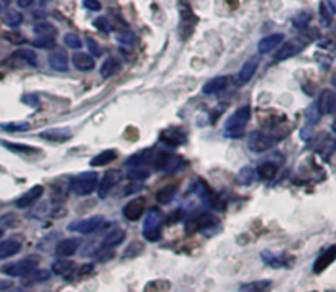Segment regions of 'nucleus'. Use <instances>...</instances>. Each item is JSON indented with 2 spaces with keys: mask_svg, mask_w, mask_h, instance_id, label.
Wrapping results in <instances>:
<instances>
[{
  "mask_svg": "<svg viewBox=\"0 0 336 292\" xmlns=\"http://www.w3.org/2000/svg\"><path fill=\"white\" fill-rule=\"evenodd\" d=\"M251 118V107L249 105H241L240 109L235 110V114L225 123V136L228 138H241L245 135V128Z\"/></svg>",
  "mask_w": 336,
  "mask_h": 292,
  "instance_id": "nucleus-1",
  "label": "nucleus"
},
{
  "mask_svg": "<svg viewBox=\"0 0 336 292\" xmlns=\"http://www.w3.org/2000/svg\"><path fill=\"white\" fill-rule=\"evenodd\" d=\"M39 264V260L36 256H26L20 261H13V263H7L0 268V273L10 277H26L31 274L33 271H36Z\"/></svg>",
  "mask_w": 336,
  "mask_h": 292,
  "instance_id": "nucleus-2",
  "label": "nucleus"
},
{
  "mask_svg": "<svg viewBox=\"0 0 336 292\" xmlns=\"http://www.w3.org/2000/svg\"><path fill=\"white\" fill-rule=\"evenodd\" d=\"M98 182V174L95 171H85L77 174L71 181V192H74L76 196H90L94 189L97 187Z\"/></svg>",
  "mask_w": 336,
  "mask_h": 292,
  "instance_id": "nucleus-3",
  "label": "nucleus"
},
{
  "mask_svg": "<svg viewBox=\"0 0 336 292\" xmlns=\"http://www.w3.org/2000/svg\"><path fill=\"white\" fill-rule=\"evenodd\" d=\"M164 215L159 209H151L148 212L146 218L143 222V236L148 241H157L161 238V225H162Z\"/></svg>",
  "mask_w": 336,
  "mask_h": 292,
  "instance_id": "nucleus-4",
  "label": "nucleus"
},
{
  "mask_svg": "<svg viewBox=\"0 0 336 292\" xmlns=\"http://www.w3.org/2000/svg\"><path fill=\"white\" fill-rule=\"evenodd\" d=\"M103 225H105V217L94 215L89 218H82V220L71 222L68 225V230L76 231V233H81V235H90L94 233V231H97L98 228H102Z\"/></svg>",
  "mask_w": 336,
  "mask_h": 292,
  "instance_id": "nucleus-5",
  "label": "nucleus"
},
{
  "mask_svg": "<svg viewBox=\"0 0 336 292\" xmlns=\"http://www.w3.org/2000/svg\"><path fill=\"white\" fill-rule=\"evenodd\" d=\"M275 141H277V138L266 133V131H254V133H251V136H249L248 146L249 150L254 153H262V151L271 150L275 144Z\"/></svg>",
  "mask_w": 336,
  "mask_h": 292,
  "instance_id": "nucleus-6",
  "label": "nucleus"
},
{
  "mask_svg": "<svg viewBox=\"0 0 336 292\" xmlns=\"http://www.w3.org/2000/svg\"><path fill=\"white\" fill-rule=\"evenodd\" d=\"M44 192V187L41 184L38 185H33V187H30L26 192H23L22 196H20L17 201H15V207L17 209H28V207H33L39 199H41Z\"/></svg>",
  "mask_w": 336,
  "mask_h": 292,
  "instance_id": "nucleus-7",
  "label": "nucleus"
},
{
  "mask_svg": "<svg viewBox=\"0 0 336 292\" xmlns=\"http://www.w3.org/2000/svg\"><path fill=\"white\" fill-rule=\"evenodd\" d=\"M120 179H122L120 171L118 169H108L100 179V185H98V197L100 199L107 197L110 194V190L114 189L118 182H120Z\"/></svg>",
  "mask_w": 336,
  "mask_h": 292,
  "instance_id": "nucleus-8",
  "label": "nucleus"
},
{
  "mask_svg": "<svg viewBox=\"0 0 336 292\" xmlns=\"http://www.w3.org/2000/svg\"><path fill=\"white\" fill-rule=\"evenodd\" d=\"M233 79L230 76H216V77H212L210 81H207L203 84V89L202 92L207 95H213V94H218V92H223L230 87V84H232Z\"/></svg>",
  "mask_w": 336,
  "mask_h": 292,
  "instance_id": "nucleus-9",
  "label": "nucleus"
},
{
  "mask_svg": "<svg viewBox=\"0 0 336 292\" xmlns=\"http://www.w3.org/2000/svg\"><path fill=\"white\" fill-rule=\"evenodd\" d=\"M144 199L143 197H138V199H133V201H130L127 205L123 207V217L127 218L130 222H136L140 220L143 212H144Z\"/></svg>",
  "mask_w": 336,
  "mask_h": 292,
  "instance_id": "nucleus-10",
  "label": "nucleus"
},
{
  "mask_svg": "<svg viewBox=\"0 0 336 292\" xmlns=\"http://www.w3.org/2000/svg\"><path fill=\"white\" fill-rule=\"evenodd\" d=\"M317 107L321 115H330L336 110V94L330 89H325L317 101Z\"/></svg>",
  "mask_w": 336,
  "mask_h": 292,
  "instance_id": "nucleus-11",
  "label": "nucleus"
},
{
  "mask_svg": "<svg viewBox=\"0 0 336 292\" xmlns=\"http://www.w3.org/2000/svg\"><path fill=\"white\" fill-rule=\"evenodd\" d=\"M39 136L46 141H52V143H66L72 138V131L69 128H48L39 133Z\"/></svg>",
  "mask_w": 336,
  "mask_h": 292,
  "instance_id": "nucleus-12",
  "label": "nucleus"
},
{
  "mask_svg": "<svg viewBox=\"0 0 336 292\" xmlns=\"http://www.w3.org/2000/svg\"><path fill=\"white\" fill-rule=\"evenodd\" d=\"M161 141L167 143L169 146H181L187 141V133L182 128L171 127L161 133Z\"/></svg>",
  "mask_w": 336,
  "mask_h": 292,
  "instance_id": "nucleus-13",
  "label": "nucleus"
},
{
  "mask_svg": "<svg viewBox=\"0 0 336 292\" xmlns=\"http://www.w3.org/2000/svg\"><path fill=\"white\" fill-rule=\"evenodd\" d=\"M282 43H284V35H282V33H272V35L264 36L258 43V51L261 55H269V53H272L275 48H279Z\"/></svg>",
  "mask_w": 336,
  "mask_h": 292,
  "instance_id": "nucleus-14",
  "label": "nucleus"
},
{
  "mask_svg": "<svg viewBox=\"0 0 336 292\" xmlns=\"http://www.w3.org/2000/svg\"><path fill=\"white\" fill-rule=\"evenodd\" d=\"M81 248V240L79 238H64V240L56 243V255L59 258H68L76 255V251Z\"/></svg>",
  "mask_w": 336,
  "mask_h": 292,
  "instance_id": "nucleus-15",
  "label": "nucleus"
},
{
  "mask_svg": "<svg viewBox=\"0 0 336 292\" xmlns=\"http://www.w3.org/2000/svg\"><path fill=\"white\" fill-rule=\"evenodd\" d=\"M153 159H154V150L146 148L143 151L135 153L133 156H130L127 159V166H130V168H144V166L149 164Z\"/></svg>",
  "mask_w": 336,
  "mask_h": 292,
  "instance_id": "nucleus-16",
  "label": "nucleus"
},
{
  "mask_svg": "<svg viewBox=\"0 0 336 292\" xmlns=\"http://www.w3.org/2000/svg\"><path fill=\"white\" fill-rule=\"evenodd\" d=\"M179 158L167 155V153H159L154 158V168L157 171H174L179 168Z\"/></svg>",
  "mask_w": 336,
  "mask_h": 292,
  "instance_id": "nucleus-17",
  "label": "nucleus"
},
{
  "mask_svg": "<svg viewBox=\"0 0 336 292\" xmlns=\"http://www.w3.org/2000/svg\"><path fill=\"white\" fill-rule=\"evenodd\" d=\"M48 63H49L51 68L54 71H58V72H66L69 69V58H68V55H66L64 50L52 51L49 55V58H48Z\"/></svg>",
  "mask_w": 336,
  "mask_h": 292,
  "instance_id": "nucleus-18",
  "label": "nucleus"
},
{
  "mask_svg": "<svg viewBox=\"0 0 336 292\" xmlns=\"http://www.w3.org/2000/svg\"><path fill=\"white\" fill-rule=\"evenodd\" d=\"M336 260V245H333L331 248H328L325 253H321L317 261L313 263V273H323V271L330 266V264Z\"/></svg>",
  "mask_w": 336,
  "mask_h": 292,
  "instance_id": "nucleus-19",
  "label": "nucleus"
},
{
  "mask_svg": "<svg viewBox=\"0 0 336 292\" xmlns=\"http://www.w3.org/2000/svg\"><path fill=\"white\" fill-rule=\"evenodd\" d=\"M302 48H304V44L299 43V41H287V43L282 46V48H279V51L274 55V61H277V63L286 61V59H289V58H292V56L297 55V53H299Z\"/></svg>",
  "mask_w": 336,
  "mask_h": 292,
  "instance_id": "nucleus-20",
  "label": "nucleus"
},
{
  "mask_svg": "<svg viewBox=\"0 0 336 292\" xmlns=\"http://www.w3.org/2000/svg\"><path fill=\"white\" fill-rule=\"evenodd\" d=\"M258 66H259V61L256 58L248 59V61L241 66V69L238 72V82L246 84V82L251 81L253 76L256 74V71H258Z\"/></svg>",
  "mask_w": 336,
  "mask_h": 292,
  "instance_id": "nucleus-21",
  "label": "nucleus"
},
{
  "mask_svg": "<svg viewBox=\"0 0 336 292\" xmlns=\"http://www.w3.org/2000/svg\"><path fill=\"white\" fill-rule=\"evenodd\" d=\"M125 240V231L122 228H115L107 233V236L102 240V245H100V251H105V250H111L118 247L122 241Z\"/></svg>",
  "mask_w": 336,
  "mask_h": 292,
  "instance_id": "nucleus-22",
  "label": "nucleus"
},
{
  "mask_svg": "<svg viewBox=\"0 0 336 292\" xmlns=\"http://www.w3.org/2000/svg\"><path fill=\"white\" fill-rule=\"evenodd\" d=\"M72 64H74V68L79 69V71H92L95 66V61L94 58H92L90 55H87V53H79L76 51L74 55H72Z\"/></svg>",
  "mask_w": 336,
  "mask_h": 292,
  "instance_id": "nucleus-23",
  "label": "nucleus"
},
{
  "mask_svg": "<svg viewBox=\"0 0 336 292\" xmlns=\"http://www.w3.org/2000/svg\"><path fill=\"white\" fill-rule=\"evenodd\" d=\"M261 260H262V263L271 268H282L287 264V256L284 253H272V251H269V250L262 251Z\"/></svg>",
  "mask_w": 336,
  "mask_h": 292,
  "instance_id": "nucleus-24",
  "label": "nucleus"
},
{
  "mask_svg": "<svg viewBox=\"0 0 336 292\" xmlns=\"http://www.w3.org/2000/svg\"><path fill=\"white\" fill-rule=\"evenodd\" d=\"M120 71H122V63L118 61L117 58H114V56H108V58L102 63V66H100V74H102V77H105V79L117 76Z\"/></svg>",
  "mask_w": 336,
  "mask_h": 292,
  "instance_id": "nucleus-25",
  "label": "nucleus"
},
{
  "mask_svg": "<svg viewBox=\"0 0 336 292\" xmlns=\"http://www.w3.org/2000/svg\"><path fill=\"white\" fill-rule=\"evenodd\" d=\"M20 250H22V243L15 240V238H9V240L0 241V260L15 256L17 253H20Z\"/></svg>",
  "mask_w": 336,
  "mask_h": 292,
  "instance_id": "nucleus-26",
  "label": "nucleus"
},
{
  "mask_svg": "<svg viewBox=\"0 0 336 292\" xmlns=\"http://www.w3.org/2000/svg\"><path fill=\"white\" fill-rule=\"evenodd\" d=\"M271 289H272V281L269 279L251 281L240 286V292H271Z\"/></svg>",
  "mask_w": 336,
  "mask_h": 292,
  "instance_id": "nucleus-27",
  "label": "nucleus"
},
{
  "mask_svg": "<svg viewBox=\"0 0 336 292\" xmlns=\"http://www.w3.org/2000/svg\"><path fill=\"white\" fill-rule=\"evenodd\" d=\"M215 223H216V218H215L213 215L202 214V215H199V217H195L194 220L190 222L187 230H189V231H190V230H194V231H197V230H205V228L213 227Z\"/></svg>",
  "mask_w": 336,
  "mask_h": 292,
  "instance_id": "nucleus-28",
  "label": "nucleus"
},
{
  "mask_svg": "<svg viewBox=\"0 0 336 292\" xmlns=\"http://www.w3.org/2000/svg\"><path fill=\"white\" fill-rule=\"evenodd\" d=\"M76 271V263L74 261H69V260H58L52 263V273L58 274V276H63V277H69L72 273Z\"/></svg>",
  "mask_w": 336,
  "mask_h": 292,
  "instance_id": "nucleus-29",
  "label": "nucleus"
},
{
  "mask_svg": "<svg viewBox=\"0 0 336 292\" xmlns=\"http://www.w3.org/2000/svg\"><path fill=\"white\" fill-rule=\"evenodd\" d=\"M118 156V151L117 150H105L102 153H98L94 158L90 159V166H94V168H98V166H107L110 163H114Z\"/></svg>",
  "mask_w": 336,
  "mask_h": 292,
  "instance_id": "nucleus-30",
  "label": "nucleus"
},
{
  "mask_svg": "<svg viewBox=\"0 0 336 292\" xmlns=\"http://www.w3.org/2000/svg\"><path fill=\"white\" fill-rule=\"evenodd\" d=\"M277 171H279V168H277V164H275V163L264 161V163H261L258 166V169H256V174H258L262 179V181H271V179H274L275 174H277Z\"/></svg>",
  "mask_w": 336,
  "mask_h": 292,
  "instance_id": "nucleus-31",
  "label": "nucleus"
},
{
  "mask_svg": "<svg viewBox=\"0 0 336 292\" xmlns=\"http://www.w3.org/2000/svg\"><path fill=\"white\" fill-rule=\"evenodd\" d=\"M0 144L7 148L12 153H17V155H35V153H39L38 148L30 144H22V143H9V141H0Z\"/></svg>",
  "mask_w": 336,
  "mask_h": 292,
  "instance_id": "nucleus-32",
  "label": "nucleus"
},
{
  "mask_svg": "<svg viewBox=\"0 0 336 292\" xmlns=\"http://www.w3.org/2000/svg\"><path fill=\"white\" fill-rule=\"evenodd\" d=\"M176 192H177V185L171 184V185H166V187H162L156 192V201L157 204H169L173 202V199L176 197Z\"/></svg>",
  "mask_w": 336,
  "mask_h": 292,
  "instance_id": "nucleus-33",
  "label": "nucleus"
},
{
  "mask_svg": "<svg viewBox=\"0 0 336 292\" xmlns=\"http://www.w3.org/2000/svg\"><path fill=\"white\" fill-rule=\"evenodd\" d=\"M10 59H20V61H25L31 68H36L38 66V58L31 50H18L12 55Z\"/></svg>",
  "mask_w": 336,
  "mask_h": 292,
  "instance_id": "nucleus-34",
  "label": "nucleus"
},
{
  "mask_svg": "<svg viewBox=\"0 0 336 292\" xmlns=\"http://www.w3.org/2000/svg\"><path fill=\"white\" fill-rule=\"evenodd\" d=\"M33 31H35L38 36H46V38H54L58 33L56 26L49 22H38L33 26Z\"/></svg>",
  "mask_w": 336,
  "mask_h": 292,
  "instance_id": "nucleus-35",
  "label": "nucleus"
},
{
  "mask_svg": "<svg viewBox=\"0 0 336 292\" xmlns=\"http://www.w3.org/2000/svg\"><path fill=\"white\" fill-rule=\"evenodd\" d=\"M51 277V273L46 269H39V271H33L31 274H28L25 277V286H33V284H39V282H44L48 281Z\"/></svg>",
  "mask_w": 336,
  "mask_h": 292,
  "instance_id": "nucleus-36",
  "label": "nucleus"
},
{
  "mask_svg": "<svg viewBox=\"0 0 336 292\" xmlns=\"http://www.w3.org/2000/svg\"><path fill=\"white\" fill-rule=\"evenodd\" d=\"M310 22H312V13L308 10H300L299 13H295L294 18H292V25L299 30L305 28Z\"/></svg>",
  "mask_w": 336,
  "mask_h": 292,
  "instance_id": "nucleus-37",
  "label": "nucleus"
},
{
  "mask_svg": "<svg viewBox=\"0 0 336 292\" xmlns=\"http://www.w3.org/2000/svg\"><path fill=\"white\" fill-rule=\"evenodd\" d=\"M4 22L7 26H10V28H17V26L23 23V15L18 10H9L5 13Z\"/></svg>",
  "mask_w": 336,
  "mask_h": 292,
  "instance_id": "nucleus-38",
  "label": "nucleus"
},
{
  "mask_svg": "<svg viewBox=\"0 0 336 292\" xmlns=\"http://www.w3.org/2000/svg\"><path fill=\"white\" fill-rule=\"evenodd\" d=\"M0 128L9 133H20V131H28L30 123L28 122H10V123H2Z\"/></svg>",
  "mask_w": 336,
  "mask_h": 292,
  "instance_id": "nucleus-39",
  "label": "nucleus"
},
{
  "mask_svg": "<svg viewBox=\"0 0 336 292\" xmlns=\"http://www.w3.org/2000/svg\"><path fill=\"white\" fill-rule=\"evenodd\" d=\"M63 43L68 46V48L76 50V51L82 48V39L79 38V35H76V33H68V35H64Z\"/></svg>",
  "mask_w": 336,
  "mask_h": 292,
  "instance_id": "nucleus-40",
  "label": "nucleus"
},
{
  "mask_svg": "<svg viewBox=\"0 0 336 292\" xmlns=\"http://www.w3.org/2000/svg\"><path fill=\"white\" fill-rule=\"evenodd\" d=\"M320 118H321V114H320V110H318V107H317V104H312L310 107L307 109V112H305V120H307V123H308V125H315V123L320 122Z\"/></svg>",
  "mask_w": 336,
  "mask_h": 292,
  "instance_id": "nucleus-41",
  "label": "nucleus"
},
{
  "mask_svg": "<svg viewBox=\"0 0 336 292\" xmlns=\"http://www.w3.org/2000/svg\"><path fill=\"white\" fill-rule=\"evenodd\" d=\"M136 39H138V36L135 35L133 31H120L117 35V41L120 43V44H125V46H131V44H135L136 43Z\"/></svg>",
  "mask_w": 336,
  "mask_h": 292,
  "instance_id": "nucleus-42",
  "label": "nucleus"
},
{
  "mask_svg": "<svg viewBox=\"0 0 336 292\" xmlns=\"http://www.w3.org/2000/svg\"><path fill=\"white\" fill-rule=\"evenodd\" d=\"M253 179H254L253 168H251V166H245V168H243L240 171V174H238V182L243 184V185H248V184L253 182Z\"/></svg>",
  "mask_w": 336,
  "mask_h": 292,
  "instance_id": "nucleus-43",
  "label": "nucleus"
},
{
  "mask_svg": "<svg viewBox=\"0 0 336 292\" xmlns=\"http://www.w3.org/2000/svg\"><path fill=\"white\" fill-rule=\"evenodd\" d=\"M320 20H321V25H323V26H330V22H331V10L328 9L326 2H321V4H320Z\"/></svg>",
  "mask_w": 336,
  "mask_h": 292,
  "instance_id": "nucleus-44",
  "label": "nucleus"
},
{
  "mask_svg": "<svg viewBox=\"0 0 336 292\" xmlns=\"http://www.w3.org/2000/svg\"><path fill=\"white\" fill-rule=\"evenodd\" d=\"M128 176L131 179H135V181H144V179L149 177V171L144 169V168H131Z\"/></svg>",
  "mask_w": 336,
  "mask_h": 292,
  "instance_id": "nucleus-45",
  "label": "nucleus"
},
{
  "mask_svg": "<svg viewBox=\"0 0 336 292\" xmlns=\"http://www.w3.org/2000/svg\"><path fill=\"white\" fill-rule=\"evenodd\" d=\"M52 44H54V38H46V36H36V39L33 41L35 48H41V50H48Z\"/></svg>",
  "mask_w": 336,
  "mask_h": 292,
  "instance_id": "nucleus-46",
  "label": "nucleus"
},
{
  "mask_svg": "<svg viewBox=\"0 0 336 292\" xmlns=\"http://www.w3.org/2000/svg\"><path fill=\"white\" fill-rule=\"evenodd\" d=\"M143 251V245L140 243V241H133L130 245V247L127 248V251H125V258H135V256H138Z\"/></svg>",
  "mask_w": 336,
  "mask_h": 292,
  "instance_id": "nucleus-47",
  "label": "nucleus"
},
{
  "mask_svg": "<svg viewBox=\"0 0 336 292\" xmlns=\"http://www.w3.org/2000/svg\"><path fill=\"white\" fill-rule=\"evenodd\" d=\"M85 43H87V48H89V51L92 53V58H98V56H102V50H100V46H98V43L95 41L94 38H87L85 39Z\"/></svg>",
  "mask_w": 336,
  "mask_h": 292,
  "instance_id": "nucleus-48",
  "label": "nucleus"
},
{
  "mask_svg": "<svg viewBox=\"0 0 336 292\" xmlns=\"http://www.w3.org/2000/svg\"><path fill=\"white\" fill-rule=\"evenodd\" d=\"M22 102H23L25 105H28V107H31V109L39 107V99H38V95H35V94H26V95H23V97H22Z\"/></svg>",
  "mask_w": 336,
  "mask_h": 292,
  "instance_id": "nucleus-49",
  "label": "nucleus"
},
{
  "mask_svg": "<svg viewBox=\"0 0 336 292\" xmlns=\"http://www.w3.org/2000/svg\"><path fill=\"white\" fill-rule=\"evenodd\" d=\"M94 25H95V28L97 30H100V31H103V33H108L110 30H111V25H110V22L107 18H97L95 22H94Z\"/></svg>",
  "mask_w": 336,
  "mask_h": 292,
  "instance_id": "nucleus-50",
  "label": "nucleus"
},
{
  "mask_svg": "<svg viewBox=\"0 0 336 292\" xmlns=\"http://www.w3.org/2000/svg\"><path fill=\"white\" fill-rule=\"evenodd\" d=\"M82 5H84L87 10H92V12L102 10V4H100V2H97V0H84Z\"/></svg>",
  "mask_w": 336,
  "mask_h": 292,
  "instance_id": "nucleus-51",
  "label": "nucleus"
},
{
  "mask_svg": "<svg viewBox=\"0 0 336 292\" xmlns=\"http://www.w3.org/2000/svg\"><path fill=\"white\" fill-rule=\"evenodd\" d=\"M7 38H9L10 41H13V43H22L23 41V36L20 35V33H9Z\"/></svg>",
  "mask_w": 336,
  "mask_h": 292,
  "instance_id": "nucleus-52",
  "label": "nucleus"
},
{
  "mask_svg": "<svg viewBox=\"0 0 336 292\" xmlns=\"http://www.w3.org/2000/svg\"><path fill=\"white\" fill-rule=\"evenodd\" d=\"M17 5H18V7H31L33 2H30V0H18Z\"/></svg>",
  "mask_w": 336,
  "mask_h": 292,
  "instance_id": "nucleus-53",
  "label": "nucleus"
},
{
  "mask_svg": "<svg viewBox=\"0 0 336 292\" xmlns=\"http://www.w3.org/2000/svg\"><path fill=\"white\" fill-rule=\"evenodd\" d=\"M328 9L331 10V13H336V0H331V2H326Z\"/></svg>",
  "mask_w": 336,
  "mask_h": 292,
  "instance_id": "nucleus-54",
  "label": "nucleus"
},
{
  "mask_svg": "<svg viewBox=\"0 0 336 292\" xmlns=\"http://www.w3.org/2000/svg\"><path fill=\"white\" fill-rule=\"evenodd\" d=\"M5 7H7V2H0V12H4Z\"/></svg>",
  "mask_w": 336,
  "mask_h": 292,
  "instance_id": "nucleus-55",
  "label": "nucleus"
},
{
  "mask_svg": "<svg viewBox=\"0 0 336 292\" xmlns=\"http://www.w3.org/2000/svg\"><path fill=\"white\" fill-rule=\"evenodd\" d=\"M331 84H333V85H334V87H336V74H334V76L331 77Z\"/></svg>",
  "mask_w": 336,
  "mask_h": 292,
  "instance_id": "nucleus-56",
  "label": "nucleus"
},
{
  "mask_svg": "<svg viewBox=\"0 0 336 292\" xmlns=\"http://www.w3.org/2000/svg\"><path fill=\"white\" fill-rule=\"evenodd\" d=\"M333 131H336V118H334V122H333Z\"/></svg>",
  "mask_w": 336,
  "mask_h": 292,
  "instance_id": "nucleus-57",
  "label": "nucleus"
},
{
  "mask_svg": "<svg viewBox=\"0 0 336 292\" xmlns=\"http://www.w3.org/2000/svg\"><path fill=\"white\" fill-rule=\"evenodd\" d=\"M0 236H2V230H0Z\"/></svg>",
  "mask_w": 336,
  "mask_h": 292,
  "instance_id": "nucleus-58",
  "label": "nucleus"
}]
</instances>
